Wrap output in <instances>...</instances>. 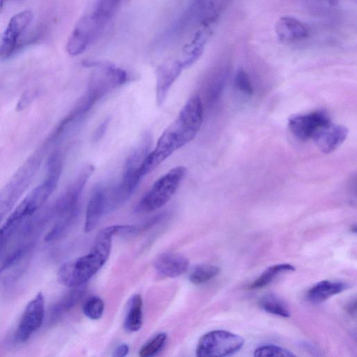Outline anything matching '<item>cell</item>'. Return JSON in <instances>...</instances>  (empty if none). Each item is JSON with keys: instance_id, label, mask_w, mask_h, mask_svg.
Returning a JSON list of instances; mask_svg holds the SVG:
<instances>
[{"instance_id": "1", "label": "cell", "mask_w": 357, "mask_h": 357, "mask_svg": "<svg viewBox=\"0 0 357 357\" xmlns=\"http://www.w3.org/2000/svg\"><path fill=\"white\" fill-rule=\"evenodd\" d=\"M202 121V101L195 94L187 100L176 119L164 130L155 149L146 157L139 169L140 177L150 173L174 151L192 141Z\"/></svg>"}, {"instance_id": "2", "label": "cell", "mask_w": 357, "mask_h": 357, "mask_svg": "<svg viewBox=\"0 0 357 357\" xmlns=\"http://www.w3.org/2000/svg\"><path fill=\"white\" fill-rule=\"evenodd\" d=\"M114 229L112 225L102 229L88 254L63 264L57 272L59 282L70 288L85 284L108 259L116 236Z\"/></svg>"}, {"instance_id": "3", "label": "cell", "mask_w": 357, "mask_h": 357, "mask_svg": "<svg viewBox=\"0 0 357 357\" xmlns=\"http://www.w3.org/2000/svg\"><path fill=\"white\" fill-rule=\"evenodd\" d=\"M62 166L60 153H52L48 159L45 179L24 198L6 221L22 225L38 212L55 190L61 174Z\"/></svg>"}, {"instance_id": "4", "label": "cell", "mask_w": 357, "mask_h": 357, "mask_svg": "<svg viewBox=\"0 0 357 357\" xmlns=\"http://www.w3.org/2000/svg\"><path fill=\"white\" fill-rule=\"evenodd\" d=\"M44 153L40 149L33 153L0 190V222L29 185L40 167Z\"/></svg>"}, {"instance_id": "5", "label": "cell", "mask_w": 357, "mask_h": 357, "mask_svg": "<svg viewBox=\"0 0 357 357\" xmlns=\"http://www.w3.org/2000/svg\"><path fill=\"white\" fill-rule=\"evenodd\" d=\"M185 172L184 166H177L162 176L140 200L136 211L151 212L165 205L177 190Z\"/></svg>"}, {"instance_id": "6", "label": "cell", "mask_w": 357, "mask_h": 357, "mask_svg": "<svg viewBox=\"0 0 357 357\" xmlns=\"http://www.w3.org/2000/svg\"><path fill=\"white\" fill-rule=\"evenodd\" d=\"M93 66L85 93L96 102L128 79L126 70L113 64L97 63Z\"/></svg>"}, {"instance_id": "7", "label": "cell", "mask_w": 357, "mask_h": 357, "mask_svg": "<svg viewBox=\"0 0 357 357\" xmlns=\"http://www.w3.org/2000/svg\"><path fill=\"white\" fill-rule=\"evenodd\" d=\"M244 340L232 333L216 330L204 334L199 340L196 354L199 357H222L241 349Z\"/></svg>"}, {"instance_id": "8", "label": "cell", "mask_w": 357, "mask_h": 357, "mask_svg": "<svg viewBox=\"0 0 357 357\" xmlns=\"http://www.w3.org/2000/svg\"><path fill=\"white\" fill-rule=\"evenodd\" d=\"M151 142V134L149 132L144 133L126 160L122 180L119 185L129 197L142 178L139 169L149 153Z\"/></svg>"}, {"instance_id": "9", "label": "cell", "mask_w": 357, "mask_h": 357, "mask_svg": "<svg viewBox=\"0 0 357 357\" xmlns=\"http://www.w3.org/2000/svg\"><path fill=\"white\" fill-rule=\"evenodd\" d=\"M105 26L90 13L82 16L68 40V53L71 56L82 54L98 37Z\"/></svg>"}, {"instance_id": "10", "label": "cell", "mask_w": 357, "mask_h": 357, "mask_svg": "<svg viewBox=\"0 0 357 357\" xmlns=\"http://www.w3.org/2000/svg\"><path fill=\"white\" fill-rule=\"evenodd\" d=\"M36 240H22L0 264V282H11L27 269Z\"/></svg>"}, {"instance_id": "11", "label": "cell", "mask_w": 357, "mask_h": 357, "mask_svg": "<svg viewBox=\"0 0 357 357\" xmlns=\"http://www.w3.org/2000/svg\"><path fill=\"white\" fill-rule=\"evenodd\" d=\"M45 317V300L38 292L24 307L15 333V340L24 343L40 328Z\"/></svg>"}, {"instance_id": "12", "label": "cell", "mask_w": 357, "mask_h": 357, "mask_svg": "<svg viewBox=\"0 0 357 357\" xmlns=\"http://www.w3.org/2000/svg\"><path fill=\"white\" fill-rule=\"evenodd\" d=\"M329 122L331 119L326 112L317 110L291 116L288 120V128L294 137L306 141L312 139L317 132Z\"/></svg>"}, {"instance_id": "13", "label": "cell", "mask_w": 357, "mask_h": 357, "mask_svg": "<svg viewBox=\"0 0 357 357\" xmlns=\"http://www.w3.org/2000/svg\"><path fill=\"white\" fill-rule=\"evenodd\" d=\"M33 18L31 11H21L13 15L3 32L0 41V59H7L17 50L18 39Z\"/></svg>"}, {"instance_id": "14", "label": "cell", "mask_w": 357, "mask_h": 357, "mask_svg": "<svg viewBox=\"0 0 357 357\" xmlns=\"http://www.w3.org/2000/svg\"><path fill=\"white\" fill-rule=\"evenodd\" d=\"M347 128L331 121L321 127L312 139L317 148L328 154L336 150L347 139Z\"/></svg>"}, {"instance_id": "15", "label": "cell", "mask_w": 357, "mask_h": 357, "mask_svg": "<svg viewBox=\"0 0 357 357\" xmlns=\"http://www.w3.org/2000/svg\"><path fill=\"white\" fill-rule=\"evenodd\" d=\"M183 69L179 59L170 60L162 64L156 75L155 98L158 106H161L169 91Z\"/></svg>"}, {"instance_id": "16", "label": "cell", "mask_w": 357, "mask_h": 357, "mask_svg": "<svg viewBox=\"0 0 357 357\" xmlns=\"http://www.w3.org/2000/svg\"><path fill=\"white\" fill-rule=\"evenodd\" d=\"M278 39L285 43H295L306 39L309 29L299 20L289 16L280 18L275 24Z\"/></svg>"}, {"instance_id": "17", "label": "cell", "mask_w": 357, "mask_h": 357, "mask_svg": "<svg viewBox=\"0 0 357 357\" xmlns=\"http://www.w3.org/2000/svg\"><path fill=\"white\" fill-rule=\"evenodd\" d=\"M188 266V260L184 256L172 252L160 255L154 261L158 273L165 278L178 277L187 271Z\"/></svg>"}, {"instance_id": "18", "label": "cell", "mask_w": 357, "mask_h": 357, "mask_svg": "<svg viewBox=\"0 0 357 357\" xmlns=\"http://www.w3.org/2000/svg\"><path fill=\"white\" fill-rule=\"evenodd\" d=\"M104 214L105 191L102 186L98 185L93 188L86 206L84 231L93 230Z\"/></svg>"}, {"instance_id": "19", "label": "cell", "mask_w": 357, "mask_h": 357, "mask_svg": "<svg viewBox=\"0 0 357 357\" xmlns=\"http://www.w3.org/2000/svg\"><path fill=\"white\" fill-rule=\"evenodd\" d=\"M84 291V284L72 287L70 291L52 306L49 312V323L54 324L59 322L79 302Z\"/></svg>"}, {"instance_id": "20", "label": "cell", "mask_w": 357, "mask_h": 357, "mask_svg": "<svg viewBox=\"0 0 357 357\" xmlns=\"http://www.w3.org/2000/svg\"><path fill=\"white\" fill-rule=\"evenodd\" d=\"M348 284L341 281L323 280L312 286L307 292V299L313 303H319L333 295L347 289Z\"/></svg>"}, {"instance_id": "21", "label": "cell", "mask_w": 357, "mask_h": 357, "mask_svg": "<svg viewBox=\"0 0 357 357\" xmlns=\"http://www.w3.org/2000/svg\"><path fill=\"white\" fill-rule=\"evenodd\" d=\"M142 299L140 295L135 294L130 298L124 321V328L128 332L139 331L143 323Z\"/></svg>"}, {"instance_id": "22", "label": "cell", "mask_w": 357, "mask_h": 357, "mask_svg": "<svg viewBox=\"0 0 357 357\" xmlns=\"http://www.w3.org/2000/svg\"><path fill=\"white\" fill-rule=\"evenodd\" d=\"M294 266L289 264H275L267 268L252 284L249 285L250 289H256L264 287L271 283L280 275L294 271Z\"/></svg>"}, {"instance_id": "23", "label": "cell", "mask_w": 357, "mask_h": 357, "mask_svg": "<svg viewBox=\"0 0 357 357\" xmlns=\"http://www.w3.org/2000/svg\"><path fill=\"white\" fill-rule=\"evenodd\" d=\"M121 0H97L91 14L106 24L117 10Z\"/></svg>"}, {"instance_id": "24", "label": "cell", "mask_w": 357, "mask_h": 357, "mask_svg": "<svg viewBox=\"0 0 357 357\" xmlns=\"http://www.w3.org/2000/svg\"><path fill=\"white\" fill-rule=\"evenodd\" d=\"M259 303L260 307L268 313L282 317L290 316V312L285 303L273 294H268L261 297Z\"/></svg>"}, {"instance_id": "25", "label": "cell", "mask_w": 357, "mask_h": 357, "mask_svg": "<svg viewBox=\"0 0 357 357\" xmlns=\"http://www.w3.org/2000/svg\"><path fill=\"white\" fill-rule=\"evenodd\" d=\"M220 272V268L212 264H199L190 272L189 280L195 284L205 283L215 277Z\"/></svg>"}, {"instance_id": "26", "label": "cell", "mask_w": 357, "mask_h": 357, "mask_svg": "<svg viewBox=\"0 0 357 357\" xmlns=\"http://www.w3.org/2000/svg\"><path fill=\"white\" fill-rule=\"evenodd\" d=\"M166 341V333H161L157 334L141 348L139 355L142 357H150L155 356L163 349Z\"/></svg>"}, {"instance_id": "27", "label": "cell", "mask_w": 357, "mask_h": 357, "mask_svg": "<svg viewBox=\"0 0 357 357\" xmlns=\"http://www.w3.org/2000/svg\"><path fill=\"white\" fill-rule=\"evenodd\" d=\"M104 312V303L97 296L89 298L83 306V312L86 317L91 319H100Z\"/></svg>"}, {"instance_id": "28", "label": "cell", "mask_w": 357, "mask_h": 357, "mask_svg": "<svg viewBox=\"0 0 357 357\" xmlns=\"http://www.w3.org/2000/svg\"><path fill=\"white\" fill-rule=\"evenodd\" d=\"M236 88L245 96H250L253 93V86L248 73L242 68H238L234 77Z\"/></svg>"}, {"instance_id": "29", "label": "cell", "mask_w": 357, "mask_h": 357, "mask_svg": "<svg viewBox=\"0 0 357 357\" xmlns=\"http://www.w3.org/2000/svg\"><path fill=\"white\" fill-rule=\"evenodd\" d=\"M226 79V72L224 69L218 70L212 77L208 91V99L213 102L217 99L219 93H221Z\"/></svg>"}, {"instance_id": "30", "label": "cell", "mask_w": 357, "mask_h": 357, "mask_svg": "<svg viewBox=\"0 0 357 357\" xmlns=\"http://www.w3.org/2000/svg\"><path fill=\"white\" fill-rule=\"evenodd\" d=\"M255 356H294L289 350L276 345H264L257 348L254 352Z\"/></svg>"}, {"instance_id": "31", "label": "cell", "mask_w": 357, "mask_h": 357, "mask_svg": "<svg viewBox=\"0 0 357 357\" xmlns=\"http://www.w3.org/2000/svg\"><path fill=\"white\" fill-rule=\"evenodd\" d=\"M20 227L19 225L12 224L8 222L0 227V255L5 249L15 231Z\"/></svg>"}, {"instance_id": "32", "label": "cell", "mask_w": 357, "mask_h": 357, "mask_svg": "<svg viewBox=\"0 0 357 357\" xmlns=\"http://www.w3.org/2000/svg\"><path fill=\"white\" fill-rule=\"evenodd\" d=\"M110 121V118L108 116L105 118L96 128L94 130L92 137L93 142L96 143L99 142L105 135L106 130L107 129L109 123Z\"/></svg>"}, {"instance_id": "33", "label": "cell", "mask_w": 357, "mask_h": 357, "mask_svg": "<svg viewBox=\"0 0 357 357\" xmlns=\"http://www.w3.org/2000/svg\"><path fill=\"white\" fill-rule=\"evenodd\" d=\"M33 93H34L30 91L25 92L18 102L17 109H23L24 107H26L31 102L32 98H33Z\"/></svg>"}, {"instance_id": "34", "label": "cell", "mask_w": 357, "mask_h": 357, "mask_svg": "<svg viewBox=\"0 0 357 357\" xmlns=\"http://www.w3.org/2000/svg\"><path fill=\"white\" fill-rule=\"evenodd\" d=\"M129 347L126 344H122L117 347L113 352L112 356L114 357H123L128 354Z\"/></svg>"}, {"instance_id": "35", "label": "cell", "mask_w": 357, "mask_h": 357, "mask_svg": "<svg viewBox=\"0 0 357 357\" xmlns=\"http://www.w3.org/2000/svg\"><path fill=\"white\" fill-rule=\"evenodd\" d=\"M347 310L351 314H355L356 312V301L350 302L346 307Z\"/></svg>"}, {"instance_id": "36", "label": "cell", "mask_w": 357, "mask_h": 357, "mask_svg": "<svg viewBox=\"0 0 357 357\" xmlns=\"http://www.w3.org/2000/svg\"><path fill=\"white\" fill-rule=\"evenodd\" d=\"M6 0H0V13L1 12Z\"/></svg>"}]
</instances>
